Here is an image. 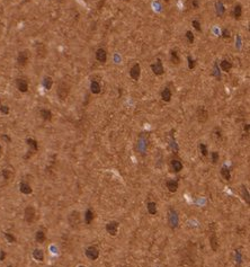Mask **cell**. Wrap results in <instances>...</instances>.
Segmentation results:
<instances>
[{
  "instance_id": "6da1fadb",
  "label": "cell",
  "mask_w": 250,
  "mask_h": 267,
  "mask_svg": "<svg viewBox=\"0 0 250 267\" xmlns=\"http://www.w3.org/2000/svg\"><path fill=\"white\" fill-rule=\"evenodd\" d=\"M70 93V86L65 82V81H62L59 84L58 86V89H56V95L59 97L60 100H65L69 96Z\"/></svg>"
},
{
  "instance_id": "7a4b0ae2",
  "label": "cell",
  "mask_w": 250,
  "mask_h": 267,
  "mask_svg": "<svg viewBox=\"0 0 250 267\" xmlns=\"http://www.w3.org/2000/svg\"><path fill=\"white\" fill-rule=\"evenodd\" d=\"M28 60H29V52L27 50H24V51H20L18 53L17 55V64L19 67H25L26 64L28 63Z\"/></svg>"
},
{
  "instance_id": "3957f363",
  "label": "cell",
  "mask_w": 250,
  "mask_h": 267,
  "mask_svg": "<svg viewBox=\"0 0 250 267\" xmlns=\"http://www.w3.org/2000/svg\"><path fill=\"white\" fill-rule=\"evenodd\" d=\"M35 215H36V211L32 205H28L24 211V219L27 223H32L35 220Z\"/></svg>"
},
{
  "instance_id": "277c9868",
  "label": "cell",
  "mask_w": 250,
  "mask_h": 267,
  "mask_svg": "<svg viewBox=\"0 0 250 267\" xmlns=\"http://www.w3.org/2000/svg\"><path fill=\"white\" fill-rule=\"evenodd\" d=\"M168 221H169V225L170 228L173 229H176L178 227V215H177V212L173 210V208H169V213H168Z\"/></svg>"
},
{
  "instance_id": "5b68a950",
  "label": "cell",
  "mask_w": 250,
  "mask_h": 267,
  "mask_svg": "<svg viewBox=\"0 0 250 267\" xmlns=\"http://www.w3.org/2000/svg\"><path fill=\"white\" fill-rule=\"evenodd\" d=\"M196 117L199 123H205L208 119V112L204 106H199L196 111Z\"/></svg>"
},
{
  "instance_id": "8992f818",
  "label": "cell",
  "mask_w": 250,
  "mask_h": 267,
  "mask_svg": "<svg viewBox=\"0 0 250 267\" xmlns=\"http://www.w3.org/2000/svg\"><path fill=\"white\" fill-rule=\"evenodd\" d=\"M118 227H120V223L117 221H109L106 224V231L112 237H115L118 232Z\"/></svg>"
},
{
  "instance_id": "52a82bcc",
  "label": "cell",
  "mask_w": 250,
  "mask_h": 267,
  "mask_svg": "<svg viewBox=\"0 0 250 267\" xmlns=\"http://www.w3.org/2000/svg\"><path fill=\"white\" fill-rule=\"evenodd\" d=\"M87 258H89L90 260H96V259L99 257V250L96 248L95 246H90L88 247L85 251Z\"/></svg>"
},
{
  "instance_id": "ba28073f",
  "label": "cell",
  "mask_w": 250,
  "mask_h": 267,
  "mask_svg": "<svg viewBox=\"0 0 250 267\" xmlns=\"http://www.w3.org/2000/svg\"><path fill=\"white\" fill-rule=\"evenodd\" d=\"M151 69H152V72L155 73V76H161L164 73V66H162V62L160 59H158L155 63H153L151 66Z\"/></svg>"
},
{
  "instance_id": "9c48e42d",
  "label": "cell",
  "mask_w": 250,
  "mask_h": 267,
  "mask_svg": "<svg viewBox=\"0 0 250 267\" xmlns=\"http://www.w3.org/2000/svg\"><path fill=\"white\" fill-rule=\"evenodd\" d=\"M16 86L20 93H26L28 90V81L24 78H18L16 79Z\"/></svg>"
},
{
  "instance_id": "30bf717a",
  "label": "cell",
  "mask_w": 250,
  "mask_h": 267,
  "mask_svg": "<svg viewBox=\"0 0 250 267\" xmlns=\"http://www.w3.org/2000/svg\"><path fill=\"white\" fill-rule=\"evenodd\" d=\"M130 76L133 80H139L140 79V76H141V67L139 63H135L131 70H130Z\"/></svg>"
},
{
  "instance_id": "8fae6325",
  "label": "cell",
  "mask_w": 250,
  "mask_h": 267,
  "mask_svg": "<svg viewBox=\"0 0 250 267\" xmlns=\"http://www.w3.org/2000/svg\"><path fill=\"white\" fill-rule=\"evenodd\" d=\"M36 55L38 59H44L47 55V49L43 43H38L36 45Z\"/></svg>"
},
{
  "instance_id": "7c38bea8",
  "label": "cell",
  "mask_w": 250,
  "mask_h": 267,
  "mask_svg": "<svg viewBox=\"0 0 250 267\" xmlns=\"http://www.w3.org/2000/svg\"><path fill=\"white\" fill-rule=\"evenodd\" d=\"M69 223L71 227H77L80 223V214L78 211H73L71 212L69 215Z\"/></svg>"
},
{
  "instance_id": "4fadbf2b",
  "label": "cell",
  "mask_w": 250,
  "mask_h": 267,
  "mask_svg": "<svg viewBox=\"0 0 250 267\" xmlns=\"http://www.w3.org/2000/svg\"><path fill=\"white\" fill-rule=\"evenodd\" d=\"M166 187L168 188V190L170 193H176L178 190V181L175 179H169L166 181Z\"/></svg>"
},
{
  "instance_id": "5bb4252c",
  "label": "cell",
  "mask_w": 250,
  "mask_h": 267,
  "mask_svg": "<svg viewBox=\"0 0 250 267\" xmlns=\"http://www.w3.org/2000/svg\"><path fill=\"white\" fill-rule=\"evenodd\" d=\"M96 59L97 61H99L100 63H105L107 60V53L104 49H98L96 51Z\"/></svg>"
},
{
  "instance_id": "9a60e30c",
  "label": "cell",
  "mask_w": 250,
  "mask_h": 267,
  "mask_svg": "<svg viewBox=\"0 0 250 267\" xmlns=\"http://www.w3.org/2000/svg\"><path fill=\"white\" fill-rule=\"evenodd\" d=\"M19 190H20V192H22L23 194H25V195L32 194V192H33L32 187L29 186V184H27L25 181H22V183L19 184Z\"/></svg>"
},
{
  "instance_id": "2e32d148",
  "label": "cell",
  "mask_w": 250,
  "mask_h": 267,
  "mask_svg": "<svg viewBox=\"0 0 250 267\" xmlns=\"http://www.w3.org/2000/svg\"><path fill=\"white\" fill-rule=\"evenodd\" d=\"M210 246H211V248L213 249V251H216V250L219 249V239H217L215 233H213V234L210 237Z\"/></svg>"
},
{
  "instance_id": "e0dca14e",
  "label": "cell",
  "mask_w": 250,
  "mask_h": 267,
  "mask_svg": "<svg viewBox=\"0 0 250 267\" xmlns=\"http://www.w3.org/2000/svg\"><path fill=\"white\" fill-rule=\"evenodd\" d=\"M90 90L93 94H99L100 90H102V87H100V84L97 81V80H93L91 84H90Z\"/></svg>"
},
{
  "instance_id": "ac0fdd59",
  "label": "cell",
  "mask_w": 250,
  "mask_h": 267,
  "mask_svg": "<svg viewBox=\"0 0 250 267\" xmlns=\"http://www.w3.org/2000/svg\"><path fill=\"white\" fill-rule=\"evenodd\" d=\"M171 96H173V93H171V90L169 89V88H164V90H162V93H161V98H162V100L164 102H170L171 100Z\"/></svg>"
},
{
  "instance_id": "d6986e66",
  "label": "cell",
  "mask_w": 250,
  "mask_h": 267,
  "mask_svg": "<svg viewBox=\"0 0 250 267\" xmlns=\"http://www.w3.org/2000/svg\"><path fill=\"white\" fill-rule=\"evenodd\" d=\"M40 115H41V117L43 119L44 121H51L52 120V112L50 111V109H47V108H43V109H41V112H40Z\"/></svg>"
},
{
  "instance_id": "ffe728a7",
  "label": "cell",
  "mask_w": 250,
  "mask_h": 267,
  "mask_svg": "<svg viewBox=\"0 0 250 267\" xmlns=\"http://www.w3.org/2000/svg\"><path fill=\"white\" fill-rule=\"evenodd\" d=\"M26 142H27L28 146L31 148V151H32V152H36V151L38 150V143H37V141H36V140L29 138V139H27V140H26Z\"/></svg>"
},
{
  "instance_id": "44dd1931",
  "label": "cell",
  "mask_w": 250,
  "mask_h": 267,
  "mask_svg": "<svg viewBox=\"0 0 250 267\" xmlns=\"http://www.w3.org/2000/svg\"><path fill=\"white\" fill-rule=\"evenodd\" d=\"M171 168L175 172H179L180 170H182V164L181 161L177 160V159H173L171 160Z\"/></svg>"
},
{
  "instance_id": "7402d4cb",
  "label": "cell",
  "mask_w": 250,
  "mask_h": 267,
  "mask_svg": "<svg viewBox=\"0 0 250 267\" xmlns=\"http://www.w3.org/2000/svg\"><path fill=\"white\" fill-rule=\"evenodd\" d=\"M220 67H221L222 71H224V72H229L230 70L232 69V63H231L229 60H223V61H221Z\"/></svg>"
},
{
  "instance_id": "603a6c76",
  "label": "cell",
  "mask_w": 250,
  "mask_h": 267,
  "mask_svg": "<svg viewBox=\"0 0 250 267\" xmlns=\"http://www.w3.org/2000/svg\"><path fill=\"white\" fill-rule=\"evenodd\" d=\"M221 176L223 177L224 181H230L231 179V172H230V169L228 167H222L221 168Z\"/></svg>"
},
{
  "instance_id": "cb8c5ba5",
  "label": "cell",
  "mask_w": 250,
  "mask_h": 267,
  "mask_svg": "<svg viewBox=\"0 0 250 267\" xmlns=\"http://www.w3.org/2000/svg\"><path fill=\"white\" fill-rule=\"evenodd\" d=\"M93 220H94V212H93V210L88 208L85 213V222H86V224H90L93 222Z\"/></svg>"
},
{
  "instance_id": "d4e9b609",
  "label": "cell",
  "mask_w": 250,
  "mask_h": 267,
  "mask_svg": "<svg viewBox=\"0 0 250 267\" xmlns=\"http://www.w3.org/2000/svg\"><path fill=\"white\" fill-rule=\"evenodd\" d=\"M242 15V7L241 5H235L234 6V8H233V17L235 18V19H240V17H241Z\"/></svg>"
},
{
  "instance_id": "484cf974",
  "label": "cell",
  "mask_w": 250,
  "mask_h": 267,
  "mask_svg": "<svg viewBox=\"0 0 250 267\" xmlns=\"http://www.w3.org/2000/svg\"><path fill=\"white\" fill-rule=\"evenodd\" d=\"M33 257H34L37 261H43L44 260V252L42 249H35L33 251Z\"/></svg>"
},
{
  "instance_id": "4316f807",
  "label": "cell",
  "mask_w": 250,
  "mask_h": 267,
  "mask_svg": "<svg viewBox=\"0 0 250 267\" xmlns=\"http://www.w3.org/2000/svg\"><path fill=\"white\" fill-rule=\"evenodd\" d=\"M215 7H216V14H217V16H219V17L223 16V14H224V11H225V8H224V6H223V3H222V1H217Z\"/></svg>"
},
{
  "instance_id": "83f0119b",
  "label": "cell",
  "mask_w": 250,
  "mask_h": 267,
  "mask_svg": "<svg viewBox=\"0 0 250 267\" xmlns=\"http://www.w3.org/2000/svg\"><path fill=\"white\" fill-rule=\"evenodd\" d=\"M170 59H171V62H173V64H179L180 63V58H179L178 52L176 51V50L171 51V53H170Z\"/></svg>"
},
{
  "instance_id": "f1b7e54d",
  "label": "cell",
  "mask_w": 250,
  "mask_h": 267,
  "mask_svg": "<svg viewBox=\"0 0 250 267\" xmlns=\"http://www.w3.org/2000/svg\"><path fill=\"white\" fill-rule=\"evenodd\" d=\"M147 208H148V212L151 215H155V213H157V204H155V202H149L147 204Z\"/></svg>"
},
{
  "instance_id": "f546056e",
  "label": "cell",
  "mask_w": 250,
  "mask_h": 267,
  "mask_svg": "<svg viewBox=\"0 0 250 267\" xmlns=\"http://www.w3.org/2000/svg\"><path fill=\"white\" fill-rule=\"evenodd\" d=\"M52 85H53V79H52L51 77H45L43 79V86L44 88L46 89V90H50L52 88Z\"/></svg>"
},
{
  "instance_id": "4dcf8cb0",
  "label": "cell",
  "mask_w": 250,
  "mask_h": 267,
  "mask_svg": "<svg viewBox=\"0 0 250 267\" xmlns=\"http://www.w3.org/2000/svg\"><path fill=\"white\" fill-rule=\"evenodd\" d=\"M35 239H36V241L38 242V243H43V242L45 241V239H46V236H45V233H44L43 231L40 230V231L36 232Z\"/></svg>"
},
{
  "instance_id": "1f68e13d",
  "label": "cell",
  "mask_w": 250,
  "mask_h": 267,
  "mask_svg": "<svg viewBox=\"0 0 250 267\" xmlns=\"http://www.w3.org/2000/svg\"><path fill=\"white\" fill-rule=\"evenodd\" d=\"M241 195H242V197H243V199L249 204L250 203V198H249V192H248V190L244 187V186H242V188H241Z\"/></svg>"
},
{
  "instance_id": "d6a6232c",
  "label": "cell",
  "mask_w": 250,
  "mask_h": 267,
  "mask_svg": "<svg viewBox=\"0 0 250 267\" xmlns=\"http://www.w3.org/2000/svg\"><path fill=\"white\" fill-rule=\"evenodd\" d=\"M199 151H201V153H202V155H204V157H206L207 153H208V151H207V146L205 144V143H199Z\"/></svg>"
},
{
  "instance_id": "836d02e7",
  "label": "cell",
  "mask_w": 250,
  "mask_h": 267,
  "mask_svg": "<svg viewBox=\"0 0 250 267\" xmlns=\"http://www.w3.org/2000/svg\"><path fill=\"white\" fill-rule=\"evenodd\" d=\"M5 238L8 240V242H10V243H14V242H16V237L14 236V234H11V233L9 232H6L5 233Z\"/></svg>"
},
{
  "instance_id": "e575fe53",
  "label": "cell",
  "mask_w": 250,
  "mask_h": 267,
  "mask_svg": "<svg viewBox=\"0 0 250 267\" xmlns=\"http://www.w3.org/2000/svg\"><path fill=\"white\" fill-rule=\"evenodd\" d=\"M235 260H237V263H238V264H237V267H239L242 261V256H241L240 250H235Z\"/></svg>"
},
{
  "instance_id": "d590c367",
  "label": "cell",
  "mask_w": 250,
  "mask_h": 267,
  "mask_svg": "<svg viewBox=\"0 0 250 267\" xmlns=\"http://www.w3.org/2000/svg\"><path fill=\"white\" fill-rule=\"evenodd\" d=\"M211 158H212V162H213V164H216V162L219 161V159H220V155H219V152L213 151V152H212V155H211Z\"/></svg>"
},
{
  "instance_id": "8d00e7d4",
  "label": "cell",
  "mask_w": 250,
  "mask_h": 267,
  "mask_svg": "<svg viewBox=\"0 0 250 267\" xmlns=\"http://www.w3.org/2000/svg\"><path fill=\"white\" fill-rule=\"evenodd\" d=\"M192 25L194 26V28H195V29H196L197 32H201V31H202V27H201V23H199L198 20H196V19H195V20H193V22H192Z\"/></svg>"
},
{
  "instance_id": "74e56055",
  "label": "cell",
  "mask_w": 250,
  "mask_h": 267,
  "mask_svg": "<svg viewBox=\"0 0 250 267\" xmlns=\"http://www.w3.org/2000/svg\"><path fill=\"white\" fill-rule=\"evenodd\" d=\"M186 37H187V41H188L189 43H193V42H194V34H193L190 31H187V32H186Z\"/></svg>"
},
{
  "instance_id": "f35d334b",
  "label": "cell",
  "mask_w": 250,
  "mask_h": 267,
  "mask_svg": "<svg viewBox=\"0 0 250 267\" xmlns=\"http://www.w3.org/2000/svg\"><path fill=\"white\" fill-rule=\"evenodd\" d=\"M187 60H188V68H189L190 70L194 69V68H195V60H194L192 56H188Z\"/></svg>"
},
{
  "instance_id": "ab89813d",
  "label": "cell",
  "mask_w": 250,
  "mask_h": 267,
  "mask_svg": "<svg viewBox=\"0 0 250 267\" xmlns=\"http://www.w3.org/2000/svg\"><path fill=\"white\" fill-rule=\"evenodd\" d=\"M2 176H3V178L7 181V179L10 178L11 172H10V170H8V169H2Z\"/></svg>"
},
{
  "instance_id": "60d3db41",
  "label": "cell",
  "mask_w": 250,
  "mask_h": 267,
  "mask_svg": "<svg viewBox=\"0 0 250 267\" xmlns=\"http://www.w3.org/2000/svg\"><path fill=\"white\" fill-rule=\"evenodd\" d=\"M0 112L2 113V114H8L9 107L8 106H5V105H1V106H0Z\"/></svg>"
},
{
  "instance_id": "b9f144b4",
  "label": "cell",
  "mask_w": 250,
  "mask_h": 267,
  "mask_svg": "<svg viewBox=\"0 0 250 267\" xmlns=\"http://www.w3.org/2000/svg\"><path fill=\"white\" fill-rule=\"evenodd\" d=\"M222 35H223V37H224V38H229V37H230V32H229L228 29H223V33H222Z\"/></svg>"
},
{
  "instance_id": "7bdbcfd3",
  "label": "cell",
  "mask_w": 250,
  "mask_h": 267,
  "mask_svg": "<svg viewBox=\"0 0 250 267\" xmlns=\"http://www.w3.org/2000/svg\"><path fill=\"white\" fill-rule=\"evenodd\" d=\"M192 5H193V7L195 9L198 8V1L197 0H193V2H192Z\"/></svg>"
},
{
  "instance_id": "ee69618b",
  "label": "cell",
  "mask_w": 250,
  "mask_h": 267,
  "mask_svg": "<svg viewBox=\"0 0 250 267\" xmlns=\"http://www.w3.org/2000/svg\"><path fill=\"white\" fill-rule=\"evenodd\" d=\"M5 257H6V252H5L3 250H1V251H0V260H3Z\"/></svg>"
},
{
  "instance_id": "f6af8a7d",
  "label": "cell",
  "mask_w": 250,
  "mask_h": 267,
  "mask_svg": "<svg viewBox=\"0 0 250 267\" xmlns=\"http://www.w3.org/2000/svg\"><path fill=\"white\" fill-rule=\"evenodd\" d=\"M244 131L247 132V134H249V124H246L244 125Z\"/></svg>"
},
{
  "instance_id": "bcb514c9",
  "label": "cell",
  "mask_w": 250,
  "mask_h": 267,
  "mask_svg": "<svg viewBox=\"0 0 250 267\" xmlns=\"http://www.w3.org/2000/svg\"><path fill=\"white\" fill-rule=\"evenodd\" d=\"M2 138L5 139V140H7L8 142H10V141H11V140H10V138H9L8 135H2Z\"/></svg>"
},
{
  "instance_id": "7dc6e473",
  "label": "cell",
  "mask_w": 250,
  "mask_h": 267,
  "mask_svg": "<svg viewBox=\"0 0 250 267\" xmlns=\"http://www.w3.org/2000/svg\"><path fill=\"white\" fill-rule=\"evenodd\" d=\"M1 151H2V149H1V146H0V157H1Z\"/></svg>"
},
{
  "instance_id": "c3c4849f",
  "label": "cell",
  "mask_w": 250,
  "mask_h": 267,
  "mask_svg": "<svg viewBox=\"0 0 250 267\" xmlns=\"http://www.w3.org/2000/svg\"><path fill=\"white\" fill-rule=\"evenodd\" d=\"M0 33H1V23H0Z\"/></svg>"
},
{
  "instance_id": "681fc988",
  "label": "cell",
  "mask_w": 250,
  "mask_h": 267,
  "mask_svg": "<svg viewBox=\"0 0 250 267\" xmlns=\"http://www.w3.org/2000/svg\"><path fill=\"white\" fill-rule=\"evenodd\" d=\"M164 1H166V2H168V1H169V0H164Z\"/></svg>"
},
{
  "instance_id": "f907efd6",
  "label": "cell",
  "mask_w": 250,
  "mask_h": 267,
  "mask_svg": "<svg viewBox=\"0 0 250 267\" xmlns=\"http://www.w3.org/2000/svg\"><path fill=\"white\" fill-rule=\"evenodd\" d=\"M79 267H86V266H82V265H81V266H79Z\"/></svg>"
},
{
  "instance_id": "816d5d0a",
  "label": "cell",
  "mask_w": 250,
  "mask_h": 267,
  "mask_svg": "<svg viewBox=\"0 0 250 267\" xmlns=\"http://www.w3.org/2000/svg\"><path fill=\"white\" fill-rule=\"evenodd\" d=\"M0 106H1V100H0Z\"/></svg>"
},
{
  "instance_id": "f5cc1de1",
  "label": "cell",
  "mask_w": 250,
  "mask_h": 267,
  "mask_svg": "<svg viewBox=\"0 0 250 267\" xmlns=\"http://www.w3.org/2000/svg\"><path fill=\"white\" fill-rule=\"evenodd\" d=\"M229 1H232V0H229Z\"/></svg>"
}]
</instances>
